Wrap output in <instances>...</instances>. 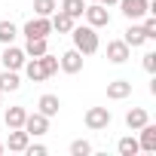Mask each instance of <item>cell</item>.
I'll return each instance as SVG.
<instances>
[{
	"instance_id": "18",
	"label": "cell",
	"mask_w": 156,
	"mask_h": 156,
	"mask_svg": "<svg viewBox=\"0 0 156 156\" xmlns=\"http://www.w3.org/2000/svg\"><path fill=\"white\" fill-rule=\"evenodd\" d=\"M126 43H129V49H138V46H144L147 43V34H144V28L141 25H132L129 31H126V37H122Z\"/></svg>"
},
{
	"instance_id": "8",
	"label": "cell",
	"mask_w": 156,
	"mask_h": 156,
	"mask_svg": "<svg viewBox=\"0 0 156 156\" xmlns=\"http://www.w3.org/2000/svg\"><path fill=\"white\" fill-rule=\"evenodd\" d=\"M58 67H61L64 73H80V70H83V52L67 49V52L58 58Z\"/></svg>"
},
{
	"instance_id": "28",
	"label": "cell",
	"mask_w": 156,
	"mask_h": 156,
	"mask_svg": "<svg viewBox=\"0 0 156 156\" xmlns=\"http://www.w3.org/2000/svg\"><path fill=\"white\" fill-rule=\"evenodd\" d=\"M144 70H147V73L156 70V52H147V55H144Z\"/></svg>"
},
{
	"instance_id": "7",
	"label": "cell",
	"mask_w": 156,
	"mask_h": 156,
	"mask_svg": "<svg viewBox=\"0 0 156 156\" xmlns=\"http://www.w3.org/2000/svg\"><path fill=\"white\" fill-rule=\"evenodd\" d=\"M52 34V22L46 19V16H37V19H31L28 25H25V37L28 40H34V37H49Z\"/></svg>"
},
{
	"instance_id": "20",
	"label": "cell",
	"mask_w": 156,
	"mask_h": 156,
	"mask_svg": "<svg viewBox=\"0 0 156 156\" xmlns=\"http://www.w3.org/2000/svg\"><path fill=\"white\" fill-rule=\"evenodd\" d=\"M58 9H64L70 19H83V9H86V0H61V6Z\"/></svg>"
},
{
	"instance_id": "4",
	"label": "cell",
	"mask_w": 156,
	"mask_h": 156,
	"mask_svg": "<svg viewBox=\"0 0 156 156\" xmlns=\"http://www.w3.org/2000/svg\"><path fill=\"white\" fill-rule=\"evenodd\" d=\"M0 61H3L6 70H22L25 61H28V55H25V49H16L12 43H6V49H3V55H0Z\"/></svg>"
},
{
	"instance_id": "14",
	"label": "cell",
	"mask_w": 156,
	"mask_h": 156,
	"mask_svg": "<svg viewBox=\"0 0 156 156\" xmlns=\"http://www.w3.org/2000/svg\"><path fill=\"white\" fill-rule=\"evenodd\" d=\"M138 132H141L138 147H141V150H147V153H156V126H153V122H147V126H141Z\"/></svg>"
},
{
	"instance_id": "32",
	"label": "cell",
	"mask_w": 156,
	"mask_h": 156,
	"mask_svg": "<svg viewBox=\"0 0 156 156\" xmlns=\"http://www.w3.org/2000/svg\"><path fill=\"white\" fill-rule=\"evenodd\" d=\"M89 3H95V0H89Z\"/></svg>"
},
{
	"instance_id": "13",
	"label": "cell",
	"mask_w": 156,
	"mask_h": 156,
	"mask_svg": "<svg viewBox=\"0 0 156 156\" xmlns=\"http://www.w3.org/2000/svg\"><path fill=\"white\" fill-rule=\"evenodd\" d=\"M37 110H40L43 116H49V119H52V116L61 110V98H58V95H40V101H37Z\"/></svg>"
},
{
	"instance_id": "11",
	"label": "cell",
	"mask_w": 156,
	"mask_h": 156,
	"mask_svg": "<svg viewBox=\"0 0 156 156\" xmlns=\"http://www.w3.org/2000/svg\"><path fill=\"white\" fill-rule=\"evenodd\" d=\"M28 144H31V135H28L25 129H9V141H6V147H9L12 153H25Z\"/></svg>"
},
{
	"instance_id": "23",
	"label": "cell",
	"mask_w": 156,
	"mask_h": 156,
	"mask_svg": "<svg viewBox=\"0 0 156 156\" xmlns=\"http://www.w3.org/2000/svg\"><path fill=\"white\" fill-rule=\"evenodd\" d=\"M55 9H58L55 0H34V12H37V16H46V19H49Z\"/></svg>"
},
{
	"instance_id": "30",
	"label": "cell",
	"mask_w": 156,
	"mask_h": 156,
	"mask_svg": "<svg viewBox=\"0 0 156 156\" xmlns=\"http://www.w3.org/2000/svg\"><path fill=\"white\" fill-rule=\"evenodd\" d=\"M98 3H104V6L110 9V6H116V3H119V0H98Z\"/></svg>"
},
{
	"instance_id": "21",
	"label": "cell",
	"mask_w": 156,
	"mask_h": 156,
	"mask_svg": "<svg viewBox=\"0 0 156 156\" xmlns=\"http://www.w3.org/2000/svg\"><path fill=\"white\" fill-rule=\"evenodd\" d=\"M43 52H49V46H46V37H34V40H28V46H25V55H31V58H40Z\"/></svg>"
},
{
	"instance_id": "6",
	"label": "cell",
	"mask_w": 156,
	"mask_h": 156,
	"mask_svg": "<svg viewBox=\"0 0 156 156\" xmlns=\"http://www.w3.org/2000/svg\"><path fill=\"white\" fill-rule=\"evenodd\" d=\"M22 129H25L31 138H37V135H46V132H49V116H43L40 110H37V113H28Z\"/></svg>"
},
{
	"instance_id": "25",
	"label": "cell",
	"mask_w": 156,
	"mask_h": 156,
	"mask_svg": "<svg viewBox=\"0 0 156 156\" xmlns=\"http://www.w3.org/2000/svg\"><path fill=\"white\" fill-rule=\"evenodd\" d=\"M40 64H43V70H46V76H52V73H58V58H55V55H49V52H43V55H40Z\"/></svg>"
},
{
	"instance_id": "15",
	"label": "cell",
	"mask_w": 156,
	"mask_h": 156,
	"mask_svg": "<svg viewBox=\"0 0 156 156\" xmlns=\"http://www.w3.org/2000/svg\"><path fill=\"white\" fill-rule=\"evenodd\" d=\"M147 122H150V113H147L144 107H132V110L126 113V126H129L132 132H138V129L147 126Z\"/></svg>"
},
{
	"instance_id": "26",
	"label": "cell",
	"mask_w": 156,
	"mask_h": 156,
	"mask_svg": "<svg viewBox=\"0 0 156 156\" xmlns=\"http://www.w3.org/2000/svg\"><path fill=\"white\" fill-rule=\"evenodd\" d=\"M144 34H147V40H156V12H147V19H144Z\"/></svg>"
},
{
	"instance_id": "19",
	"label": "cell",
	"mask_w": 156,
	"mask_h": 156,
	"mask_svg": "<svg viewBox=\"0 0 156 156\" xmlns=\"http://www.w3.org/2000/svg\"><path fill=\"white\" fill-rule=\"evenodd\" d=\"M25 116H28L25 107H9L6 110V129H22L25 126Z\"/></svg>"
},
{
	"instance_id": "2",
	"label": "cell",
	"mask_w": 156,
	"mask_h": 156,
	"mask_svg": "<svg viewBox=\"0 0 156 156\" xmlns=\"http://www.w3.org/2000/svg\"><path fill=\"white\" fill-rule=\"evenodd\" d=\"M83 16H86V22L98 31V28H107L110 25V12H107V6L104 3H98V0H95V3H86V9H83Z\"/></svg>"
},
{
	"instance_id": "31",
	"label": "cell",
	"mask_w": 156,
	"mask_h": 156,
	"mask_svg": "<svg viewBox=\"0 0 156 156\" xmlns=\"http://www.w3.org/2000/svg\"><path fill=\"white\" fill-rule=\"evenodd\" d=\"M3 150H6V144H0V153H3Z\"/></svg>"
},
{
	"instance_id": "29",
	"label": "cell",
	"mask_w": 156,
	"mask_h": 156,
	"mask_svg": "<svg viewBox=\"0 0 156 156\" xmlns=\"http://www.w3.org/2000/svg\"><path fill=\"white\" fill-rule=\"evenodd\" d=\"M25 153H28V156H46V147H43V144H28Z\"/></svg>"
},
{
	"instance_id": "17",
	"label": "cell",
	"mask_w": 156,
	"mask_h": 156,
	"mask_svg": "<svg viewBox=\"0 0 156 156\" xmlns=\"http://www.w3.org/2000/svg\"><path fill=\"white\" fill-rule=\"evenodd\" d=\"M22 80H19V70H3L0 73V92H19Z\"/></svg>"
},
{
	"instance_id": "27",
	"label": "cell",
	"mask_w": 156,
	"mask_h": 156,
	"mask_svg": "<svg viewBox=\"0 0 156 156\" xmlns=\"http://www.w3.org/2000/svg\"><path fill=\"white\" fill-rule=\"evenodd\" d=\"M70 153H73V156H89V153H92V144L80 138V141H73V144H70Z\"/></svg>"
},
{
	"instance_id": "33",
	"label": "cell",
	"mask_w": 156,
	"mask_h": 156,
	"mask_svg": "<svg viewBox=\"0 0 156 156\" xmlns=\"http://www.w3.org/2000/svg\"><path fill=\"white\" fill-rule=\"evenodd\" d=\"M0 98H3V92H0Z\"/></svg>"
},
{
	"instance_id": "24",
	"label": "cell",
	"mask_w": 156,
	"mask_h": 156,
	"mask_svg": "<svg viewBox=\"0 0 156 156\" xmlns=\"http://www.w3.org/2000/svg\"><path fill=\"white\" fill-rule=\"evenodd\" d=\"M16 34H19V31H16V25H12V22H0V43H3V46H6V43H12V40H16Z\"/></svg>"
},
{
	"instance_id": "9",
	"label": "cell",
	"mask_w": 156,
	"mask_h": 156,
	"mask_svg": "<svg viewBox=\"0 0 156 156\" xmlns=\"http://www.w3.org/2000/svg\"><path fill=\"white\" fill-rule=\"evenodd\" d=\"M129 55H132V49H129L126 40H110V43H107V58H110L113 64H126Z\"/></svg>"
},
{
	"instance_id": "5",
	"label": "cell",
	"mask_w": 156,
	"mask_h": 156,
	"mask_svg": "<svg viewBox=\"0 0 156 156\" xmlns=\"http://www.w3.org/2000/svg\"><path fill=\"white\" fill-rule=\"evenodd\" d=\"M119 9L129 22H135V19H144L150 12V0H119Z\"/></svg>"
},
{
	"instance_id": "16",
	"label": "cell",
	"mask_w": 156,
	"mask_h": 156,
	"mask_svg": "<svg viewBox=\"0 0 156 156\" xmlns=\"http://www.w3.org/2000/svg\"><path fill=\"white\" fill-rule=\"evenodd\" d=\"M25 76H28L31 83H43V80H46V70H43L40 58H31V61H25Z\"/></svg>"
},
{
	"instance_id": "22",
	"label": "cell",
	"mask_w": 156,
	"mask_h": 156,
	"mask_svg": "<svg viewBox=\"0 0 156 156\" xmlns=\"http://www.w3.org/2000/svg\"><path fill=\"white\" fill-rule=\"evenodd\" d=\"M116 150H119L122 156H135V153H141V147H138V138H132V135H126V138H119V144H116Z\"/></svg>"
},
{
	"instance_id": "3",
	"label": "cell",
	"mask_w": 156,
	"mask_h": 156,
	"mask_svg": "<svg viewBox=\"0 0 156 156\" xmlns=\"http://www.w3.org/2000/svg\"><path fill=\"white\" fill-rule=\"evenodd\" d=\"M110 119H113V113H110L107 107H89V110H86V126H89L92 132L107 129V126H110Z\"/></svg>"
},
{
	"instance_id": "1",
	"label": "cell",
	"mask_w": 156,
	"mask_h": 156,
	"mask_svg": "<svg viewBox=\"0 0 156 156\" xmlns=\"http://www.w3.org/2000/svg\"><path fill=\"white\" fill-rule=\"evenodd\" d=\"M70 37H73V49L83 52V55H95L98 46H101L92 25H73V28H70Z\"/></svg>"
},
{
	"instance_id": "10",
	"label": "cell",
	"mask_w": 156,
	"mask_h": 156,
	"mask_svg": "<svg viewBox=\"0 0 156 156\" xmlns=\"http://www.w3.org/2000/svg\"><path fill=\"white\" fill-rule=\"evenodd\" d=\"M129 95H132V80H113V83H107V98L110 101H122Z\"/></svg>"
},
{
	"instance_id": "12",
	"label": "cell",
	"mask_w": 156,
	"mask_h": 156,
	"mask_svg": "<svg viewBox=\"0 0 156 156\" xmlns=\"http://www.w3.org/2000/svg\"><path fill=\"white\" fill-rule=\"evenodd\" d=\"M49 22H52V31H58V34H70V28H73L76 19H70L64 9H55V12L49 16Z\"/></svg>"
}]
</instances>
